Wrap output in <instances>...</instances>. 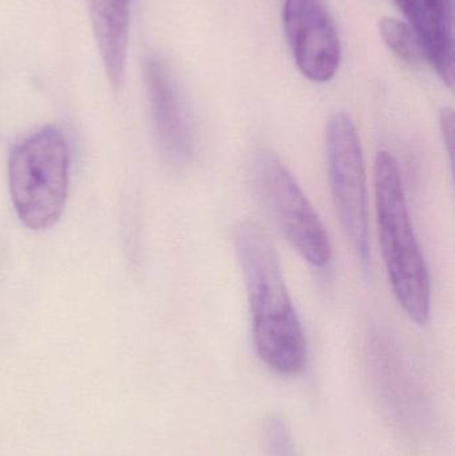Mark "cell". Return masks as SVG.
Returning <instances> with one entry per match:
<instances>
[{"mask_svg": "<svg viewBox=\"0 0 455 456\" xmlns=\"http://www.w3.org/2000/svg\"><path fill=\"white\" fill-rule=\"evenodd\" d=\"M234 243L248 289L256 353L275 374L297 377L306 367V340L272 238L248 219L235 227Z\"/></svg>", "mask_w": 455, "mask_h": 456, "instance_id": "1", "label": "cell"}, {"mask_svg": "<svg viewBox=\"0 0 455 456\" xmlns=\"http://www.w3.org/2000/svg\"><path fill=\"white\" fill-rule=\"evenodd\" d=\"M374 184L379 243L390 284L406 315L425 326L432 303L429 268L411 224L400 166L385 150L377 154Z\"/></svg>", "mask_w": 455, "mask_h": 456, "instance_id": "2", "label": "cell"}, {"mask_svg": "<svg viewBox=\"0 0 455 456\" xmlns=\"http://www.w3.org/2000/svg\"><path fill=\"white\" fill-rule=\"evenodd\" d=\"M69 146L61 130L45 127L13 149L10 190L19 219L35 231L59 221L69 190Z\"/></svg>", "mask_w": 455, "mask_h": 456, "instance_id": "3", "label": "cell"}, {"mask_svg": "<svg viewBox=\"0 0 455 456\" xmlns=\"http://www.w3.org/2000/svg\"><path fill=\"white\" fill-rule=\"evenodd\" d=\"M253 173L262 202L288 243L313 267H328L333 257L328 231L290 170L275 152L259 150Z\"/></svg>", "mask_w": 455, "mask_h": 456, "instance_id": "4", "label": "cell"}, {"mask_svg": "<svg viewBox=\"0 0 455 456\" xmlns=\"http://www.w3.org/2000/svg\"><path fill=\"white\" fill-rule=\"evenodd\" d=\"M329 181L345 236L363 267L370 259L368 184L360 135L346 112H337L326 128Z\"/></svg>", "mask_w": 455, "mask_h": 456, "instance_id": "5", "label": "cell"}, {"mask_svg": "<svg viewBox=\"0 0 455 456\" xmlns=\"http://www.w3.org/2000/svg\"><path fill=\"white\" fill-rule=\"evenodd\" d=\"M283 28L299 72L330 82L341 66V39L325 0H285Z\"/></svg>", "mask_w": 455, "mask_h": 456, "instance_id": "6", "label": "cell"}, {"mask_svg": "<svg viewBox=\"0 0 455 456\" xmlns=\"http://www.w3.org/2000/svg\"><path fill=\"white\" fill-rule=\"evenodd\" d=\"M143 69L160 149L171 163L184 165L194 152V133L183 96L165 61L149 56Z\"/></svg>", "mask_w": 455, "mask_h": 456, "instance_id": "7", "label": "cell"}, {"mask_svg": "<svg viewBox=\"0 0 455 456\" xmlns=\"http://www.w3.org/2000/svg\"><path fill=\"white\" fill-rule=\"evenodd\" d=\"M424 51L440 79L454 86L453 0H398Z\"/></svg>", "mask_w": 455, "mask_h": 456, "instance_id": "8", "label": "cell"}, {"mask_svg": "<svg viewBox=\"0 0 455 456\" xmlns=\"http://www.w3.org/2000/svg\"><path fill=\"white\" fill-rule=\"evenodd\" d=\"M96 45L107 77L119 88L127 59L130 0H87Z\"/></svg>", "mask_w": 455, "mask_h": 456, "instance_id": "9", "label": "cell"}, {"mask_svg": "<svg viewBox=\"0 0 455 456\" xmlns=\"http://www.w3.org/2000/svg\"><path fill=\"white\" fill-rule=\"evenodd\" d=\"M379 34L385 45L395 56L406 63H421L425 59L424 51L416 34L408 23L400 19L382 18L379 21Z\"/></svg>", "mask_w": 455, "mask_h": 456, "instance_id": "10", "label": "cell"}, {"mask_svg": "<svg viewBox=\"0 0 455 456\" xmlns=\"http://www.w3.org/2000/svg\"><path fill=\"white\" fill-rule=\"evenodd\" d=\"M267 455L296 456L288 428L280 418H272L266 425Z\"/></svg>", "mask_w": 455, "mask_h": 456, "instance_id": "11", "label": "cell"}, {"mask_svg": "<svg viewBox=\"0 0 455 456\" xmlns=\"http://www.w3.org/2000/svg\"><path fill=\"white\" fill-rule=\"evenodd\" d=\"M441 131H443V142L448 149L451 159L454 157V112L451 109H443L440 115Z\"/></svg>", "mask_w": 455, "mask_h": 456, "instance_id": "12", "label": "cell"}]
</instances>
